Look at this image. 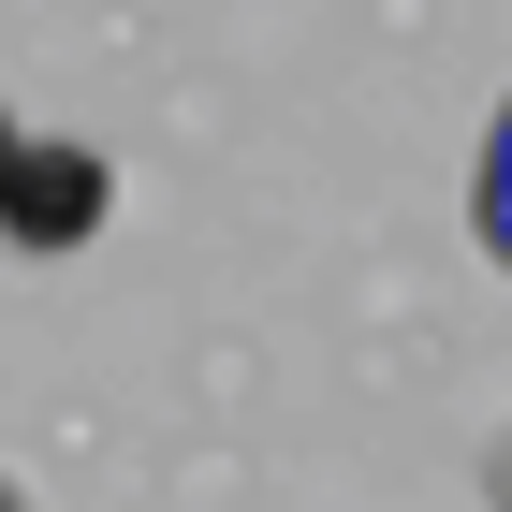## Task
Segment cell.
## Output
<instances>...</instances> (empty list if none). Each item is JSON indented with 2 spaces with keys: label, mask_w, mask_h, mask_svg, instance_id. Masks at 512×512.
I'll use <instances>...</instances> for the list:
<instances>
[{
  "label": "cell",
  "mask_w": 512,
  "mask_h": 512,
  "mask_svg": "<svg viewBox=\"0 0 512 512\" xmlns=\"http://www.w3.org/2000/svg\"><path fill=\"white\" fill-rule=\"evenodd\" d=\"M498 498H512V454H498Z\"/></svg>",
  "instance_id": "4"
},
{
  "label": "cell",
  "mask_w": 512,
  "mask_h": 512,
  "mask_svg": "<svg viewBox=\"0 0 512 512\" xmlns=\"http://www.w3.org/2000/svg\"><path fill=\"white\" fill-rule=\"evenodd\" d=\"M103 161L88 147H15V191H0V235H30V249H74V235H103Z\"/></svg>",
  "instance_id": "1"
},
{
  "label": "cell",
  "mask_w": 512,
  "mask_h": 512,
  "mask_svg": "<svg viewBox=\"0 0 512 512\" xmlns=\"http://www.w3.org/2000/svg\"><path fill=\"white\" fill-rule=\"evenodd\" d=\"M0 512H15V483H0Z\"/></svg>",
  "instance_id": "5"
},
{
  "label": "cell",
  "mask_w": 512,
  "mask_h": 512,
  "mask_svg": "<svg viewBox=\"0 0 512 512\" xmlns=\"http://www.w3.org/2000/svg\"><path fill=\"white\" fill-rule=\"evenodd\" d=\"M483 235H498V264H512V118H498V147H483Z\"/></svg>",
  "instance_id": "2"
},
{
  "label": "cell",
  "mask_w": 512,
  "mask_h": 512,
  "mask_svg": "<svg viewBox=\"0 0 512 512\" xmlns=\"http://www.w3.org/2000/svg\"><path fill=\"white\" fill-rule=\"evenodd\" d=\"M0 191H15V132H0Z\"/></svg>",
  "instance_id": "3"
}]
</instances>
